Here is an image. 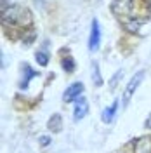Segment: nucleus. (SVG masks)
<instances>
[{
  "instance_id": "nucleus-1",
  "label": "nucleus",
  "mask_w": 151,
  "mask_h": 153,
  "mask_svg": "<svg viewBox=\"0 0 151 153\" xmlns=\"http://www.w3.org/2000/svg\"><path fill=\"white\" fill-rule=\"evenodd\" d=\"M31 21V16H30V10L24 9V7H19V5H14L10 9L4 10V23H10L14 26H24Z\"/></svg>"
},
{
  "instance_id": "nucleus-2",
  "label": "nucleus",
  "mask_w": 151,
  "mask_h": 153,
  "mask_svg": "<svg viewBox=\"0 0 151 153\" xmlns=\"http://www.w3.org/2000/svg\"><path fill=\"white\" fill-rule=\"evenodd\" d=\"M142 78H144V71H139V73H135V75L129 80V84H127V87H125V91H123V106L129 105V101L132 99L134 92H135V89L141 85Z\"/></svg>"
},
{
  "instance_id": "nucleus-3",
  "label": "nucleus",
  "mask_w": 151,
  "mask_h": 153,
  "mask_svg": "<svg viewBox=\"0 0 151 153\" xmlns=\"http://www.w3.org/2000/svg\"><path fill=\"white\" fill-rule=\"evenodd\" d=\"M84 84L82 82H73L71 85H68V89L64 91V94H63V101L64 103H70V101H75V99H78L80 96H82V92H84Z\"/></svg>"
},
{
  "instance_id": "nucleus-4",
  "label": "nucleus",
  "mask_w": 151,
  "mask_h": 153,
  "mask_svg": "<svg viewBox=\"0 0 151 153\" xmlns=\"http://www.w3.org/2000/svg\"><path fill=\"white\" fill-rule=\"evenodd\" d=\"M101 44V28H99V21H92V30H90V38H89V51H97Z\"/></svg>"
},
{
  "instance_id": "nucleus-5",
  "label": "nucleus",
  "mask_w": 151,
  "mask_h": 153,
  "mask_svg": "<svg viewBox=\"0 0 151 153\" xmlns=\"http://www.w3.org/2000/svg\"><path fill=\"white\" fill-rule=\"evenodd\" d=\"M87 113H89V101L82 96V97H78V99H76V103H75L73 118H75V120H82Z\"/></svg>"
},
{
  "instance_id": "nucleus-6",
  "label": "nucleus",
  "mask_w": 151,
  "mask_h": 153,
  "mask_svg": "<svg viewBox=\"0 0 151 153\" xmlns=\"http://www.w3.org/2000/svg\"><path fill=\"white\" fill-rule=\"evenodd\" d=\"M134 153H151V136H144L135 141Z\"/></svg>"
},
{
  "instance_id": "nucleus-7",
  "label": "nucleus",
  "mask_w": 151,
  "mask_h": 153,
  "mask_svg": "<svg viewBox=\"0 0 151 153\" xmlns=\"http://www.w3.org/2000/svg\"><path fill=\"white\" fill-rule=\"evenodd\" d=\"M116 110H118V101H115L111 106H108L106 110L103 111V115H101V120H103L104 124H111L115 118V115H116Z\"/></svg>"
},
{
  "instance_id": "nucleus-8",
  "label": "nucleus",
  "mask_w": 151,
  "mask_h": 153,
  "mask_svg": "<svg viewBox=\"0 0 151 153\" xmlns=\"http://www.w3.org/2000/svg\"><path fill=\"white\" fill-rule=\"evenodd\" d=\"M33 76H37V71H33V70L26 65V66H24V76H23V80H21L19 87H21V89H26V87L30 85V80H31Z\"/></svg>"
},
{
  "instance_id": "nucleus-9",
  "label": "nucleus",
  "mask_w": 151,
  "mask_h": 153,
  "mask_svg": "<svg viewBox=\"0 0 151 153\" xmlns=\"http://www.w3.org/2000/svg\"><path fill=\"white\" fill-rule=\"evenodd\" d=\"M49 129L54 131V132H59L63 129V120H61V115L59 113H54V117H50L49 120Z\"/></svg>"
},
{
  "instance_id": "nucleus-10",
  "label": "nucleus",
  "mask_w": 151,
  "mask_h": 153,
  "mask_svg": "<svg viewBox=\"0 0 151 153\" xmlns=\"http://www.w3.org/2000/svg\"><path fill=\"white\" fill-rule=\"evenodd\" d=\"M92 80H94L95 85H101L103 84V78H101V73H99V65L97 63L92 65Z\"/></svg>"
},
{
  "instance_id": "nucleus-11",
  "label": "nucleus",
  "mask_w": 151,
  "mask_h": 153,
  "mask_svg": "<svg viewBox=\"0 0 151 153\" xmlns=\"http://www.w3.org/2000/svg\"><path fill=\"white\" fill-rule=\"evenodd\" d=\"M61 65H63V70L68 71V73H71V71L75 70V61H73V57H64V59L61 61Z\"/></svg>"
},
{
  "instance_id": "nucleus-12",
  "label": "nucleus",
  "mask_w": 151,
  "mask_h": 153,
  "mask_svg": "<svg viewBox=\"0 0 151 153\" xmlns=\"http://www.w3.org/2000/svg\"><path fill=\"white\" fill-rule=\"evenodd\" d=\"M37 63L40 66H47L49 65V54L45 51H38L37 52Z\"/></svg>"
},
{
  "instance_id": "nucleus-13",
  "label": "nucleus",
  "mask_w": 151,
  "mask_h": 153,
  "mask_svg": "<svg viewBox=\"0 0 151 153\" xmlns=\"http://www.w3.org/2000/svg\"><path fill=\"white\" fill-rule=\"evenodd\" d=\"M122 75H123V70H118V71H116V75H115L113 78H111V82H110L111 89H115V87H116V82L120 80V76H122Z\"/></svg>"
},
{
  "instance_id": "nucleus-14",
  "label": "nucleus",
  "mask_w": 151,
  "mask_h": 153,
  "mask_svg": "<svg viewBox=\"0 0 151 153\" xmlns=\"http://www.w3.org/2000/svg\"><path fill=\"white\" fill-rule=\"evenodd\" d=\"M40 144L42 146H49L50 144V137L49 136H40Z\"/></svg>"
},
{
  "instance_id": "nucleus-15",
  "label": "nucleus",
  "mask_w": 151,
  "mask_h": 153,
  "mask_svg": "<svg viewBox=\"0 0 151 153\" xmlns=\"http://www.w3.org/2000/svg\"><path fill=\"white\" fill-rule=\"evenodd\" d=\"M144 127H146V129H151V113H150V117L146 118V122H144Z\"/></svg>"
},
{
  "instance_id": "nucleus-16",
  "label": "nucleus",
  "mask_w": 151,
  "mask_h": 153,
  "mask_svg": "<svg viewBox=\"0 0 151 153\" xmlns=\"http://www.w3.org/2000/svg\"><path fill=\"white\" fill-rule=\"evenodd\" d=\"M7 4H9V0H2V10L7 9Z\"/></svg>"
},
{
  "instance_id": "nucleus-17",
  "label": "nucleus",
  "mask_w": 151,
  "mask_h": 153,
  "mask_svg": "<svg viewBox=\"0 0 151 153\" xmlns=\"http://www.w3.org/2000/svg\"><path fill=\"white\" fill-rule=\"evenodd\" d=\"M150 5H151V0H150Z\"/></svg>"
}]
</instances>
